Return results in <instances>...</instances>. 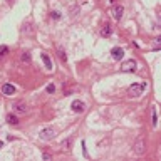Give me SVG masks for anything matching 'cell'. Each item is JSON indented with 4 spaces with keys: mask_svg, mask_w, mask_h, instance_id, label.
I'll use <instances>...</instances> for the list:
<instances>
[{
    "mask_svg": "<svg viewBox=\"0 0 161 161\" xmlns=\"http://www.w3.org/2000/svg\"><path fill=\"white\" fill-rule=\"evenodd\" d=\"M2 94L4 96H12V94H15V87L12 84H4L2 86Z\"/></svg>",
    "mask_w": 161,
    "mask_h": 161,
    "instance_id": "cell-9",
    "label": "cell"
},
{
    "mask_svg": "<svg viewBox=\"0 0 161 161\" xmlns=\"http://www.w3.org/2000/svg\"><path fill=\"white\" fill-rule=\"evenodd\" d=\"M2 146H4V143H2V141H0V148H2Z\"/></svg>",
    "mask_w": 161,
    "mask_h": 161,
    "instance_id": "cell-21",
    "label": "cell"
},
{
    "mask_svg": "<svg viewBox=\"0 0 161 161\" xmlns=\"http://www.w3.org/2000/svg\"><path fill=\"white\" fill-rule=\"evenodd\" d=\"M7 122H8V124H14V126H15V124H18V119L15 118L14 114H8V116H7Z\"/></svg>",
    "mask_w": 161,
    "mask_h": 161,
    "instance_id": "cell-13",
    "label": "cell"
},
{
    "mask_svg": "<svg viewBox=\"0 0 161 161\" xmlns=\"http://www.w3.org/2000/svg\"><path fill=\"white\" fill-rule=\"evenodd\" d=\"M52 18H61V14L59 12H52Z\"/></svg>",
    "mask_w": 161,
    "mask_h": 161,
    "instance_id": "cell-18",
    "label": "cell"
},
{
    "mask_svg": "<svg viewBox=\"0 0 161 161\" xmlns=\"http://www.w3.org/2000/svg\"><path fill=\"white\" fill-rule=\"evenodd\" d=\"M8 52V47L7 45H0V55H5Z\"/></svg>",
    "mask_w": 161,
    "mask_h": 161,
    "instance_id": "cell-16",
    "label": "cell"
},
{
    "mask_svg": "<svg viewBox=\"0 0 161 161\" xmlns=\"http://www.w3.org/2000/svg\"><path fill=\"white\" fill-rule=\"evenodd\" d=\"M71 107H72V111L77 112V114H79V112H84V111H86V104H84L82 101H79V99L72 101Z\"/></svg>",
    "mask_w": 161,
    "mask_h": 161,
    "instance_id": "cell-5",
    "label": "cell"
},
{
    "mask_svg": "<svg viewBox=\"0 0 161 161\" xmlns=\"http://www.w3.org/2000/svg\"><path fill=\"white\" fill-rule=\"evenodd\" d=\"M54 136H55V131H54V128H44L42 131L39 132V138H40L42 141H50Z\"/></svg>",
    "mask_w": 161,
    "mask_h": 161,
    "instance_id": "cell-3",
    "label": "cell"
},
{
    "mask_svg": "<svg viewBox=\"0 0 161 161\" xmlns=\"http://www.w3.org/2000/svg\"><path fill=\"white\" fill-rule=\"evenodd\" d=\"M42 158H44V159H50V154L45 153V154H42Z\"/></svg>",
    "mask_w": 161,
    "mask_h": 161,
    "instance_id": "cell-20",
    "label": "cell"
},
{
    "mask_svg": "<svg viewBox=\"0 0 161 161\" xmlns=\"http://www.w3.org/2000/svg\"><path fill=\"white\" fill-rule=\"evenodd\" d=\"M146 89V82H141V84H131L128 87V96L129 97H139L143 94V91Z\"/></svg>",
    "mask_w": 161,
    "mask_h": 161,
    "instance_id": "cell-1",
    "label": "cell"
},
{
    "mask_svg": "<svg viewBox=\"0 0 161 161\" xmlns=\"http://www.w3.org/2000/svg\"><path fill=\"white\" fill-rule=\"evenodd\" d=\"M64 146H65V148H69V146H71V139H67V141H64Z\"/></svg>",
    "mask_w": 161,
    "mask_h": 161,
    "instance_id": "cell-19",
    "label": "cell"
},
{
    "mask_svg": "<svg viewBox=\"0 0 161 161\" xmlns=\"http://www.w3.org/2000/svg\"><path fill=\"white\" fill-rule=\"evenodd\" d=\"M112 34V29H111V25L109 24H106V25H102V29H101V35L102 37H109Z\"/></svg>",
    "mask_w": 161,
    "mask_h": 161,
    "instance_id": "cell-10",
    "label": "cell"
},
{
    "mask_svg": "<svg viewBox=\"0 0 161 161\" xmlns=\"http://www.w3.org/2000/svg\"><path fill=\"white\" fill-rule=\"evenodd\" d=\"M12 107H14V111L18 112V114H25V112H27V104H25L24 101H15Z\"/></svg>",
    "mask_w": 161,
    "mask_h": 161,
    "instance_id": "cell-6",
    "label": "cell"
},
{
    "mask_svg": "<svg viewBox=\"0 0 161 161\" xmlns=\"http://www.w3.org/2000/svg\"><path fill=\"white\" fill-rule=\"evenodd\" d=\"M40 57H42V61H44V64H45V69H47V71H52V62H50L49 55H47V54H42Z\"/></svg>",
    "mask_w": 161,
    "mask_h": 161,
    "instance_id": "cell-11",
    "label": "cell"
},
{
    "mask_svg": "<svg viewBox=\"0 0 161 161\" xmlns=\"http://www.w3.org/2000/svg\"><path fill=\"white\" fill-rule=\"evenodd\" d=\"M144 151H146V143H144V139H138L136 143H134V146H132V153L136 154V156H141V154H144Z\"/></svg>",
    "mask_w": 161,
    "mask_h": 161,
    "instance_id": "cell-4",
    "label": "cell"
},
{
    "mask_svg": "<svg viewBox=\"0 0 161 161\" xmlns=\"http://www.w3.org/2000/svg\"><path fill=\"white\" fill-rule=\"evenodd\" d=\"M136 67H138V64H136V61H134V59L124 61L121 64V71L122 72H134V71H136Z\"/></svg>",
    "mask_w": 161,
    "mask_h": 161,
    "instance_id": "cell-2",
    "label": "cell"
},
{
    "mask_svg": "<svg viewBox=\"0 0 161 161\" xmlns=\"http://www.w3.org/2000/svg\"><path fill=\"white\" fill-rule=\"evenodd\" d=\"M111 2H114V0H111Z\"/></svg>",
    "mask_w": 161,
    "mask_h": 161,
    "instance_id": "cell-22",
    "label": "cell"
},
{
    "mask_svg": "<svg viewBox=\"0 0 161 161\" xmlns=\"http://www.w3.org/2000/svg\"><path fill=\"white\" fill-rule=\"evenodd\" d=\"M22 61H24V62H30V54L29 52H22Z\"/></svg>",
    "mask_w": 161,
    "mask_h": 161,
    "instance_id": "cell-14",
    "label": "cell"
},
{
    "mask_svg": "<svg viewBox=\"0 0 161 161\" xmlns=\"http://www.w3.org/2000/svg\"><path fill=\"white\" fill-rule=\"evenodd\" d=\"M45 91L49 94H54V92H55V86H54V84H49V86L45 87Z\"/></svg>",
    "mask_w": 161,
    "mask_h": 161,
    "instance_id": "cell-15",
    "label": "cell"
},
{
    "mask_svg": "<svg viewBox=\"0 0 161 161\" xmlns=\"http://www.w3.org/2000/svg\"><path fill=\"white\" fill-rule=\"evenodd\" d=\"M111 55H112V59H114V61H121L122 55H124V50H122L121 47H114V49L111 50Z\"/></svg>",
    "mask_w": 161,
    "mask_h": 161,
    "instance_id": "cell-8",
    "label": "cell"
},
{
    "mask_svg": "<svg viewBox=\"0 0 161 161\" xmlns=\"http://www.w3.org/2000/svg\"><path fill=\"white\" fill-rule=\"evenodd\" d=\"M57 54H59V59H61L62 62H67V55H65V52H64L62 47H59V49H57Z\"/></svg>",
    "mask_w": 161,
    "mask_h": 161,
    "instance_id": "cell-12",
    "label": "cell"
},
{
    "mask_svg": "<svg viewBox=\"0 0 161 161\" xmlns=\"http://www.w3.org/2000/svg\"><path fill=\"white\" fill-rule=\"evenodd\" d=\"M158 124V116H156V109L153 107V126Z\"/></svg>",
    "mask_w": 161,
    "mask_h": 161,
    "instance_id": "cell-17",
    "label": "cell"
},
{
    "mask_svg": "<svg viewBox=\"0 0 161 161\" xmlns=\"http://www.w3.org/2000/svg\"><path fill=\"white\" fill-rule=\"evenodd\" d=\"M122 14H124V7H122V5H116V7H112V17H114L116 20H121Z\"/></svg>",
    "mask_w": 161,
    "mask_h": 161,
    "instance_id": "cell-7",
    "label": "cell"
}]
</instances>
